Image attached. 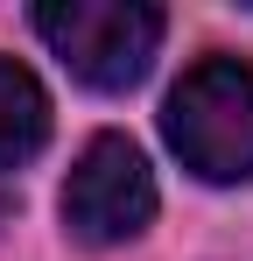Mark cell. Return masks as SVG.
<instances>
[{
  "instance_id": "obj_1",
  "label": "cell",
  "mask_w": 253,
  "mask_h": 261,
  "mask_svg": "<svg viewBox=\"0 0 253 261\" xmlns=\"http://www.w3.org/2000/svg\"><path fill=\"white\" fill-rule=\"evenodd\" d=\"M169 148L183 155V170L204 184H246L253 176V64L239 57H204L183 71V85L169 92Z\"/></svg>"
},
{
  "instance_id": "obj_2",
  "label": "cell",
  "mask_w": 253,
  "mask_h": 261,
  "mask_svg": "<svg viewBox=\"0 0 253 261\" xmlns=\"http://www.w3.org/2000/svg\"><path fill=\"white\" fill-rule=\"evenodd\" d=\"M36 36L64 57V71L78 85L126 92L148 78V64L162 49V7H148V0H42Z\"/></svg>"
},
{
  "instance_id": "obj_3",
  "label": "cell",
  "mask_w": 253,
  "mask_h": 261,
  "mask_svg": "<svg viewBox=\"0 0 253 261\" xmlns=\"http://www.w3.org/2000/svg\"><path fill=\"white\" fill-rule=\"evenodd\" d=\"M148 219H155V170H148V155L126 134H91L84 155L71 163V184H64V226L84 247H113V240L148 233Z\"/></svg>"
},
{
  "instance_id": "obj_4",
  "label": "cell",
  "mask_w": 253,
  "mask_h": 261,
  "mask_svg": "<svg viewBox=\"0 0 253 261\" xmlns=\"http://www.w3.org/2000/svg\"><path fill=\"white\" fill-rule=\"evenodd\" d=\"M42 141H49V92L36 85L28 64L0 57V170L28 163Z\"/></svg>"
}]
</instances>
